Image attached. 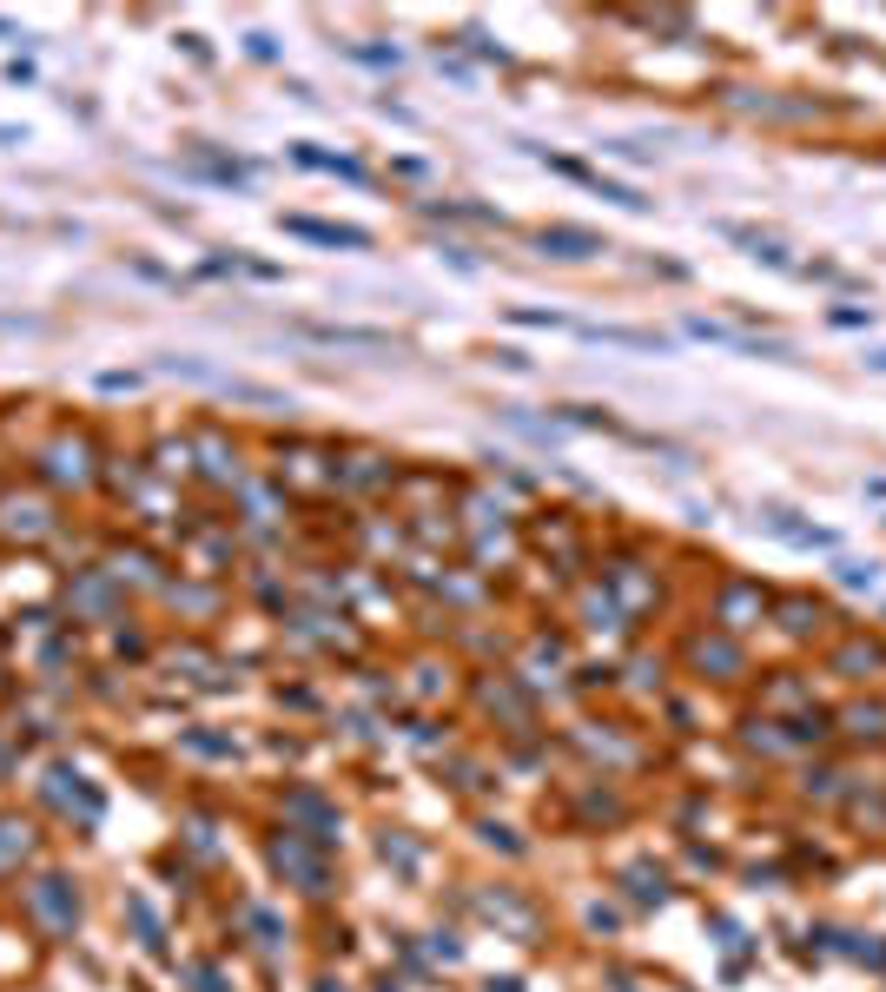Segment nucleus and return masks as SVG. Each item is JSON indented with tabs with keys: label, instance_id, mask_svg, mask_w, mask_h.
Wrapping results in <instances>:
<instances>
[{
	"label": "nucleus",
	"instance_id": "obj_7",
	"mask_svg": "<svg viewBox=\"0 0 886 992\" xmlns=\"http://www.w3.org/2000/svg\"><path fill=\"white\" fill-rule=\"evenodd\" d=\"M873 669H886V648H879V642H847V648H834V675H873Z\"/></svg>",
	"mask_w": 886,
	"mask_h": 992
},
{
	"label": "nucleus",
	"instance_id": "obj_3",
	"mask_svg": "<svg viewBox=\"0 0 886 992\" xmlns=\"http://www.w3.org/2000/svg\"><path fill=\"white\" fill-rule=\"evenodd\" d=\"M47 794H53V801H60V807H66V814H73V807H79V820H87V827H93V820H100V794H93V788H87V781H79V774H73V768H53V774H47Z\"/></svg>",
	"mask_w": 886,
	"mask_h": 992
},
{
	"label": "nucleus",
	"instance_id": "obj_14",
	"mask_svg": "<svg viewBox=\"0 0 886 992\" xmlns=\"http://www.w3.org/2000/svg\"><path fill=\"white\" fill-rule=\"evenodd\" d=\"M317 992H345V985H317Z\"/></svg>",
	"mask_w": 886,
	"mask_h": 992
},
{
	"label": "nucleus",
	"instance_id": "obj_10",
	"mask_svg": "<svg viewBox=\"0 0 886 992\" xmlns=\"http://www.w3.org/2000/svg\"><path fill=\"white\" fill-rule=\"evenodd\" d=\"M774 616H781L787 635H814V629H821V603H808V596H787Z\"/></svg>",
	"mask_w": 886,
	"mask_h": 992
},
{
	"label": "nucleus",
	"instance_id": "obj_13",
	"mask_svg": "<svg viewBox=\"0 0 886 992\" xmlns=\"http://www.w3.org/2000/svg\"><path fill=\"white\" fill-rule=\"evenodd\" d=\"M847 734H860V741H879V734H886V708H879V702H860V708H847Z\"/></svg>",
	"mask_w": 886,
	"mask_h": 992
},
{
	"label": "nucleus",
	"instance_id": "obj_6",
	"mask_svg": "<svg viewBox=\"0 0 886 992\" xmlns=\"http://www.w3.org/2000/svg\"><path fill=\"white\" fill-rule=\"evenodd\" d=\"M317 345H351V351H384L390 331H358V324H311Z\"/></svg>",
	"mask_w": 886,
	"mask_h": 992
},
{
	"label": "nucleus",
	"instance_id": "obj_5",
	"mask_svg": "<svg viewBox=\"0 0 886 992\" xmlns=\"http://www.w3.org/2000/svg\"><path fill=\"white\" fill-rule=\"evenodd\" d=\"M285 232L317 238V245H351V252H364V245H371V232H358V225H325V219H285Z\"/></svg>",
	"mask_w": 886,
	"mask_h": 992
},
{
	"label": "nucleus",
	"instance_id": "obj_9",
	"mask_svg": "<svg viewBox=\"0 0 886 992\" xmlns=\"http://www.w3.org/2000/svg\"><path fill=\"white\" fill-rule=\"evenodd\" d=\"M285 807H291L298 820H311V827H317V841H338V814H332L325 801H317V794H291Z\"/></svg>",
	"mask_w": 886,
	"mask_h": 992
},
{
	"label": "nucleus",
	"instance_id": "obj_4",
	"mask_svg": "<svg viewBox=\"0 0 886 992\" xmlns=\"http://www.w3.org/2000/svg\"><path fill=\"white\" fill-rule=\"evenodd\" d=\"M536 245H542V252H556V259H589V252H602V238H596V232H576V225H542Z\"/></svg>",
	"mask_w": 886,
	"mask_h": 992
},
{
	"label": "nucleus",
	"instance_id": "obj_1",
	"mask_svg": "<svg viewBox=\"0 0 886 992\" xmlns=\"http://www.w3.org/2000/svg\"><path fill=\"white\" fill-rule=\"evenodd\" d=\"M27 906H34V920H40L47 933H73V920H79V893H73V880H60V873L34 880V886H27Z\"/></svg>",
	"mask_w": 886,
	"mask_h": 992
},
{
	"label": "nucleus",
	"instance_id": "obj_11",
	"mask_svg": "<svg viewBox=\"0 0 886 992\" xmlns=\"http://www.w3.org/2000/svg\"><path fill=\"white\" fill-rule=\"evenodd\" d=\"M695 661H701V669H721V675H741V648L721 642V635H714V642L701 635V642H695Z\"/></svg>",
	"mask_w": 886,
	"mask_h": 992
},
{
	"label": "nucleus",
	"instance_id": "obj_12",
	"mask_svg": "<svg viewBox=\"0 0 886 992\" xmlns=\"http://www.w3.org/2000/svg\"><path fill=\"white\" fill-rule=\"evenodd\" d=\"M27 847H34L27 820H0V867H21V860H27Z\"/></svg>",
	"mask_w": 886,
	"mask_h": 992
},
{
	"label": "nucleus",
	"instance_id": "obj_2",
	"mask_svg": "<svg viewBox=\"0 0 886 992\" xmlns=\"http://www.w3.org/2000/svg\"><path fill=\"white\" fill-rule=\"evenodd\" d=\"M272 860H278V873H291L304 893H325V860H317L311 847H298V834L272 841Z\"/></svg>",
	"mask_w": 886,
	"mask_h": 992
},
{
	"label": "nucleus",
	"instance_id": "obj_8",
	"mask_svg": "<svg viewBox=\"0 0 886 992\" xmlns=\"http://www.w3.org/2000/svg\"><path fill=\"white\" fill-rule=\"evenodd\" d=\"M748 616H761V590L754 583H728V590H721V622L748 629Z\"/></svg>",
	"mask_w": 886,
	"mask_h": 992
}]
</instances>
